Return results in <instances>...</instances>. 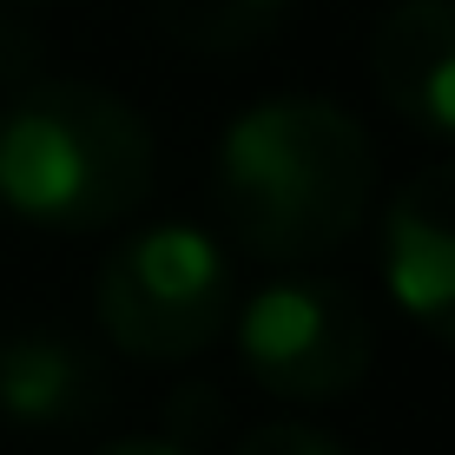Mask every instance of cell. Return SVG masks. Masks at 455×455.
Segmentation results:
<instances>
[{
    "label": "cell",
    "mask_w": 455,
    "mask_h": 455,
    "mask_svg": "<svg viewBox=\"0 0 455 455\" xmlns=\"http://www.w3.org/2000/svg\"><path fill=\"white\" fill-rule=\"evenodd\" d=\"M376 198V146L337 100L277 92L225 125L212 205L225 238L264 264H297L350 244Z\"/></svg>",
    "instance_id": "6da1fadb"
},
{
    "label": "cell",
    "mask_w": 455,
    "mask_h": 455,
    "mask_svg": "<svg viewBox=\"0 0 455 455\" xmlns=\"http://www.w3.org/2000/svg\"><path fill=\"white\" fill-rule=\"evenodd\" d=\"M152 179V125L92 80H27L0 113V205L40 231L125 225Z\"/></svg>",
    "instance_id": "7a4b0ae2"
},
{
    "label": "cell",
    "mask_w": 455,
    "mask_h": 455,
    "mask_svg": "<svg viewBox=\"0 0 455 455\" xmlns=\"http://www.w3.org/2000/svg\"><path fill=\"white\" fill-rule=\"evenodd\" d=\"M100 331L132 363H185L231 323V264L212 231L152 225L125 238L92 277Z\"/></svg>",
    "instance_id": "3957f363"
},
{
    "label": "cell",
    "mask_w": 455,
    "mask_h": 455,
    "mask_svg": "<svg viewBox=\"0 0 455 455\" xmlns=\"http://www.w3.org/2000/svg\"><path fill=\"white\" fill-rule=\"evenodd\" d=\"M238 356L251 383L277 403H331L376 363L370 304L343 277L297 271L264 284L238 310Z\"/></svg>",
    "instance_id": "277c9868"
},
{
    "label": "cell",
    "mask_w": 455,
    "mask_h": 455,
    "mask_svg": "<svg viewBox=\"0 0 455 455\" xmlns=\"http://www.w3.org/2000/svg\"><path fill=\"white\" fill-rule=\"evenodd\" d=\"M383 291L455 350V159L422 165L383 205Z\"/></svg>",
    "instance_id": "5b68a950"
},
{
    "label": "cell",
    "mask_w": 455,
    "mask_h": 455,
    "mask_svg": "<svg viewBox=\"0 0 455 455\" xmlns=\"http://www.w3.org/2000/svg\"><path fill=\"white\" fill-rule=\"evenodd\" d=\"M370 80L410 132L455 146V0H396L370 34Z\"/></svg>",
    "instance_id": "8992f818"
},
{
    "label": "cell",
    "mask_w": 455,
    "mask_h": 455,
    "mask_svg": "<svg viewBox=\"0 0 455 455\" xmlns=\"http://www.w3.org/2000/svg\"><path fill=\"white\" fill-rule=\"evenodd\" d=\"M113 396L100 350L67 331H20L0 343V416L13 429H73Z\"/></svg>",
    "instance_id": "52a82bcc"
},
{
    "label": "cell",
    "mask_w": 455,
    "mask_h": 455,
    "mask_svg": "<svg viewBox=\"0 0 455 455\" xmlns=\"http://www.w3.org/2000/svg\"><path fill=\"white\" fill-rule=\"evenodd\" d=\"M146 7L185 53H251L284 27L297 0H146Z\"/></svg>",
    "instance_id": "ba28073f"
},
{
    "label": "cell",
    "mask_w": 455,
    "mask_h": 455,
    "mask_svg": "<svg viewBox=\"0 0 455 455\" xmlns=\"http://www.w3.org/2000/svg\"><path fill=\"white\" fill-rule=\"evenodd\" d=\"M238 455H350V449H343L331 429H317V422L277 416V422H258L238 443Z\"/></svg>",
    "instance_id": "9c48e42d"
},
{
    "label": "cell",
    "mask_w": 455,
    "mask_h": 455,
    "mask_svg": "<svg viewBox=\"0 0 455 455\" xmlns=\"http://www.w3.org/2000/svg\"><path fill=\"white\" fill-rule=\"evenodd\" d=\"M218 429V422H225V396H218V389H179V396H172V416H165V435L172 443H185V429Z\"/></svg>",
    "instance_id": "30bf717a"
},
{
    "label": "cell",
    "mask_w": 455,
    "mask_h": 455,
    "mask_svg": "<svg viewBox=\"0 0 455 455\" xmlns=\"http://www.w3.org/2000/svg\"><path fill=\"white\" fill-rule=\"evenodd\" d=\"M100 455H198V449L172 443V435H119V443H106Z\"/></svg>",
    "instance_id": "8fae6325"
},
{
    "label": "cell",
    "mask_w": 455,
    "mask_h": 455,
    "mask_svg": "<svg viewBox=\"0 0 455 455\" xmlns=\"http://www.w3.org/2000/svg\"><path fill=\"white\" fill-rule=\"evenodd\" d=\"M27 7H34V0H27Z\"/></svg>",
    "instance_id": "7c38bea8"
}]
</instances>
